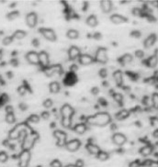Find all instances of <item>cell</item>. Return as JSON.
Segmentation results:
<instances>
[{"mask_svg":"<svg viewBox=\"0 0 158 167\" xmlns=\"http://www.w3.org/2000/svg\"><path fill=\"white\" fill-rule=\"evenodd\" d=\"M38 23V15L35 12H30L26 16V24L30 28H35Z\"/></svg>","mask_w":158,"mask_h":167,"instance_id":"5bb4252c","label":"cell"},{"mask_svg":"<svg viewBox=\"0 0 158 167\" xmlns=\"http://www.w3.org/2000/svg\"><path fill=\"white\" fill-rule=\"evenodd\" d=\"M112 7H113V4L109 0H102V1H100V8L104 13H109L112 10Z\"/></svg>","mask_w":158,"mask_h":167,"instance_id":"7402d4cb","label":"cell"},{"mask_svg":"<svg viewBox=\"0 0 158 167\" xmlns=\"http://www.w3.org/2000/svg\"><path fill=\"white\" fill-rule=\"evenodd\" d=\"M112 76H113V79L117 85V86H122L123 85V74L121 70H116L113 75H112Z\"/></svg>","mask_w":158,"mask_h":167,"instance_id":"ffe728a7","label":"cell"},{"mask_svg":"<svg viewBox=\"0 0 158 167\" xmlns=\"http://www.w3.org/2000/svg\"><path fill=\"white\" fill-rule=\"evenodd\" d=\"M51 167H63V163L61 162V161L55 159L51 162Z\"/></svg>","mask_w":158,"mask_h":167,"instance_id":"ee69618b","label":"cell"},{"mask_svg":"<svg viewBox=\"0 0 158 167\" xmlns=\"http://www.w3.org/2000/svg\"><path fill=\"white\" fill-rule=\"evenodd\" d=\"M5 120L8 124H13L16 122V116L14 113H8L5 116Z\"/></svg>","mask_w":158,"mask_h":167,"instance_id":"d6a6232c","label":"cell"},{"mask_svg":"<svg viewBox=\"0 0 158 167\" xmlns=\"http://www.w3.org/2000/svg\"><path fill=\"white\" fill-rule=\"evenodd\" d=\"M112 98L118 104V105H122L123 102V97L121 93H113L112 94Z\"/></svg>","mask_w":158,"mask_h":167,"instance_id":"1f68e13d","label":"cell"},{"mask_svg":"<svg viewBox=\"0 0 158 167\" xmlns=\"http://www.w3.org/2000/svg\"><path fill=\"white\" fill-rule=\"evenodd\" d=\"M86 24H87V26L91 27V28L97 27L98 24V20L97 16H95V15H90L86 18Z\"/></svg>","mask_w":158,"mask_h":167,"instance_id":"cb8c5ba5","label":"cell"},{"mask_svg":"<svg viewBox=\"0 0 158 167\" xmlns=\"http://www.w3.org/2000/svg\"><path fill=\"white\" fill-rule=\"evenodd\" d=\"M150 167H158V162L157 161H152V163Z\"/></svg>","mask_w":158,"mask_h":167,"instance_id":"6f0895ef","label":"cell"},{"mask_svg":"<svg viewBox=\"0 0 158 167\" xmlns=\"http://www.w3.org/2000/svg\"><path fill=\"white\" fill-rule=\"evenodd\" d=\"M75 165H76V167H83V166H84V161L81 160V159H78V160H76Z\"/></svg>","mask_w":158,"mask_h":167,"instance_id":"816d5d0a","label":"cell"},{"mask_svg":"<svg viewBox=\"0 0 158 167\" xmlns=\"http://www.w3.org/2000/svg\"><path fill=\"white\" fill-rule=\"evenodd\" d=\"M153 151V146H152V145L147 144V145L143 146V147L140 150V153H141L143 156H149V155H151V154H152Z\"/></svg>","mask_w":158,"mask_h":167,"instance_id":"83f0119b","label":"cell"},{"mask_svg":"<svg viewBox=\"0 0 158 167\" xmlns=\"http://www.w3.org/2000/svg\"><path fill=\"white\" fill-rule=\"evenodd\" d=\"M32 45H33L35 48L39 47V46H40V40H39L38 39H34V40H32Z\"/></svg>","mask_w":158,"mask_h":167,"instance_id":"11a10c76","label":"cell"},{"mask_svg":"<svg viewBox=\"0 0 158 167\" xmlns=\"http://www.w3.org/2000/svg\"><path fill=\"white\" fill-rule=\"evenodd\" d=\"M41 117L44 119V120H47V119L50 117V112H48V111H43L41 113Z\"/></svg>","mask_w":158,"mask_h":167,"instance_id":"7dc6e473","label":"cell"},{"mask_svg":"<svg viewBox=\"0 0 158 167\" xmlns=\"http://www.w3.org/2000/svg\"><path fill=\"white\" fill-rule=\"evenodd\" d=\"M66 36H67V38L70 39V40H76L79 37V32L76 30H73L72 29V30H69L68 31H67Z\"/></svg>","mask_w":158,"mask_h":167,"instance_id":"4dcf8cb0","label":"cell"},{"mask_svg":"<svg viewBox=\"0 0 158 167\" xmlns=\"http://www.w3.org/2000/svg\"><path fill=\"white\" fill-rule=\"evenodd\" d=\"M26 60L30 64L39 65V53L34 51H31L26 54Z\"/></svg>","mask_w":158,"mask_h":167,"instance_id":"9a60e30c","label":"cell"},{"mask_svg":"<svg viewBox=\"0 0 158 167\" xmlns=\"http://www.w3.org/2000/svg\"><path fill=\"white\" fill-rule=\"evenodd\" d=\"M156 40H157L156 34H154V33L150 34V35L144 40V41H143V46H144V48H146V49H150V48H152V47L154 45V43L156 42Z\"/></svg>","mask_w":158,"mask_h":167,"instance_id":"d6986e66","label":"cell"},{"mask_svg":"<svg viewBox=\"0 0 158 167\" xmlns=\"http://www.w3.org/2000/svg\"><path fill=\"white\" fill-rule=\"evenodd\" d=\"M77 81H78V78H77L76 74L72 73V72H68V73L65 75L63 83L66 86H73L77 83Z\"/></svg>","mask_w":158,"mask_h":167,"instance_id":"8fae6325","label":"cell"},{"mask_svg":"<svg viewBox=\"0 0 158 167\" xmlns=\"http://www.w3.org/2000/svg\"><path fill=\"white\" fill-rule=\"evenodd\" d=\"M13 37L12 36H8V37H5L4 39H3V40H2V43H3V45H5V46H8V45H9V44H11L12 42H13Z\"/></svg>","mask_w":158,"mask_h":167,"instance_id":"ab89813d","label":"cell"},{"mask_svg":"<svg viewBox=\"0 0 158 167\" xmlns=\"http://www.w3.org/2000/svg\"><path fill=\"white\" fill-rule=\"evenodd\" d=\"M53 105V101L51 98H47L43 101V107L46 108H51Z\"/></svg>","mask_w":158,"mask_h":167,"instance_id":"60d3db41","label":"cell"},{"mask_svg":"<svg viewBox=\"0 0 158 167\" xmlns=\"http://www.w3.org/2000/svg\"><path fill=\"white\" fill-rule=\"evenodd\" d=\"M8 160V154L4 152L0 153V162H5Z\"/></svg>","mask_w":158,"mask_h":167,"instance_id":"bcb514c9","label":"cell"},{"mask_svg":"<svg viewBox=\"0 0 158 167\" xmlns=\"http://www.w3.org/2000/svg\"><path fill=\"white\" fill-rule=\"evenodd\" d=\"M98 75L101 77V78H106L107 75H108V71L106 68H101L99 71H98Z\"/></svg>","mask_w":158,"mask_h":167,"instance_id":"b9f144b4","label":"cell"},{"mask_svg":"<svg viewBox=\"0 0 158 167\" xmlns=\"http://www.w3.org/2000/svg\"><path fill=\"white\" fill-rule=\"evenodd\" d=\"M144 63L146 66H148L149 68H154L158 64V55L157 54L151 55Z\"/></svg>","mask_w":158,"mask_h":167,"instance_id":"603a6c76","label":"cell"},{"mask_svg":"<svg viewBox=\"0 0 158 167\" xmlns=\"http://www.w3.org/2000/svg\"><path fill=\"white\" fill-rule=\"evenodd\" d=\"M12 37H13V39H15V40H23V39L26 37V31H21V30H18V31H16L13 33Z\"/></svg>","mask_w":158,"mask_h":167,"instance_id":"f546056e","label":"cell"},{"mask_svg":"<svg viewBox=\"0 0 158 167\" xmlns=\"http://www.w3.org/2000/svg\"><path fill=\"white\" fill-rule=\"evenodd\" d=\"M39 32L43 36L45 40H47L49 41H55L57 39L56 33L53 30L48 29V28H40L39 29Z\"/></svg>","mask_w":158,"mask_h":167,"instance_id":"9c48e42d","label":"cell"},{"mask_svg":"<svg viewBox=\"0 0 158 167\" xmlns=\"http://www.w3.org/2000/svg\"><path fill=\"white\" fill-rule=\"evenodd\" d=\"M85 150H86L90 154L96 155V156H97V155H98V153L101 151L98 145L94 144V143H92V142L87 143V144L85 145Z\"/></svg>","mask_w":158,"mask_h":167,"instance_id":"44dd1931","label":"cell"},{"mask_svg":"<svg viewBox=\"0 0 158 167\" xmlns=\"http://www.w3.org/2000/svg\"><path fill=\"white\" fill-rule=\"evenodd\" d=\"M3 58V52L2 50H0V60H1Z\"/></svg>","mask_w":158,"mask_h":167,"instance_id":"94428289","label":"cell"},{"mask_svg":"<svg viewBox=\"0 0 158 167\" xmlns=\"http://www.w3.org/2000/svg\"><path fill=\"white\" fill-rule=\"evenodd\" d=\"M86 130H87V126H86V124H85V123H78V124H76V125L74 127L75 132L77 133V134H79V135L84 134V133L86 131Z\"/></svg>","mask_w":158,"mask_h":167,"instance_id":"484cf974","label":"cell"},{"mask_svg":"<svg viewBox=\"0 0 158 167\" xmlns=\"http://www.w3.org/2000/svg\"><path fill=\"white\" fill-rule=\"evenodd\" d=\"M39 65L40 66V68L43 71L50 66L49 54L45 51H41V52L39 53Z\"/></svg>","mask_w":158,"mask_h":167,"instance_id":"30bf717a","label":"cell"},{"mask_svg":"<svg viewBox=\"0 0 158 167\" xmlns=\"http://www.w3.org/2000/svg\"><path fill=\"white\" fill-rule=\"evenodd\" d=\"M130 116V111L127 109H121L119 112H117L116 114V118L118 120H124V119L128 118Z\"/></svg>","mask_w":158,"mask_h":167,"instance_id":"d4e9b609","label":"cell"},{"mask_svg":"<svg viewBox=\"0 0 158 167\" xmlns=\"http://www.w3.org/2000/svg\"><path fill=\"white\" fill-rule=\"evenodd\" d=\"M98 93H99L98 87H93V88H91V94H93L94 95H97Z\"/></svg>","mask_w":158,"mask_h":167,"instance_id":"db71d44e","label":"cell"},{"mask_svg":"<svg viewBox=\"0 0 158 167\" xmlns=\"http://www.w3.org/2000/svg\"><path fill=\"white\" fill-rule=\"evenodd\" d=\"M77 70H78V66L76 63H74V64H72L70 66V71L69 72H72V73H76Z\"/></svg>","mask_w":158,"mask_h":167,"instance_id":"681fc988","label":"cell"},{"mask_svg":"<svg viewBox=\"0 0 158 167\" xmlns=\"http://www.w3.org/2000/svg\"><path fill=\"white\" fill-rule=\"evenodd\" d=\"M80 147H81V141L79 140H77V139H74V140H71L69 141H67L66 144H65L66 150L71 152V153L78 151Z\"/></svg>","mask_w":158,"mask_h":167,"instance_id":"7c38bea8","label":"cell"},{"mask_svg":"<svg viewBox=\"0 0 158 167\" xmlns=\"http://www.w3.org/2000/svg\"><path fill=\"white\" fill-rule=\"evenodd\" d=\"M19 108H20L21 110H25V109H27V106H26L25 104H20V105H19Z\"/></svg>","mask_w":158,"mask_h":167,"instance_id":"680465c9","label":"cell"},{"mask_svg":"<svg viewBox=\"0 0 158 167\" xmlns=\"http://www.w3.org/2000/svg\"><path fill=\"white\" fill-rule=\"evenodd\" d=\"M110 21L113 24H116V25H121V24L126 23L128 21V19L124 16H122V15L113 14V15L110 16Z\"/></svg>","mask_w":158,"mask_h":167,"instance_id":"ac0fdd59","label":"cell"},{"mask_svg":"<svg viewBox=\"0 0 158 167\" xmlns=\"http://www.w3.org/2000/svg\"><path fill=\"white\" fill-rule=\"evenodd\" d=\"M132 14L135 17H143V16H144V13H143V9L138 8H135L132 9Z\"/></svg>","mask_w":158,"mask_h":167,"instance_id":"f35d334b","label":"cell"},{"mask_svg":"<svg viewBox=\"0 0 158 167\" xmlns=\"http://www.w3.org/2000/svg\"><path fill=\"white\" fill-rule=\"evenodd\" d=\"M93 38H94L95 40H99L102 38L101 33H100V32H95L94 35H93Z\"/></svg>","mask_w":158,"mask_h":167,"instance_id":"f5cc1de1","label":"cell"},{"mask_svg":"<svg viewBox=\"0 0 158 167\" xmlns=\"http://www.w3.org/2000/svg\"><path fill=\"white\" fill-rule=\"evenodd\" d=\"M134 55H135V57H137L138 59H143V56H144V53L142 50H137V51H135Z\"/></svg>","mask_w":158,"mask_h":167,"instance_id":"f6af8a7d","label":"cell"},{"mask_svg":"<svg viewBox=\"0 0 158 167\" xmlns=\"http://www.w3.org/2000/svg\"><path fill=\"white\" fill-rule=\"evenodd\" d=\"M18 17H19V12L17 11V10L11 11V12H9V13L7 15V18H8V19H9V20H14V19L18 18Z\"/></svg>","mask_w":158,"mask_h":167,"instance_id":"8d00e7d4","label":"cell"},{"mask_svg":"<svg viewBox=\"0 0 158 167\" xmlns=\"http://www.w3.org/2000/svg\"><path fill=\"white\" fill-rule=\"evenodd\" d=\"M97 158H98L99 161L104 162V161H107V160L109 158V154H108L107 152H105V151H100V152L98 153Z\"/></svg>","mask_w":158,"mask_h":167,"instance_id":"836d02e7","label":"cell"},{"mask_svg":"<svg viewBox=\"0 0 158 167\" xmlns=\"http://www.w3.org/2000/svg\"><path fill=\"white\" fill-rule=\"evenodd\" d=\"M66 167H76L75 164H69V165H67Z\"/></svg>","mask_w":158,"mask_h":167,"instance_id":"6125c7cd","label":"cell"},{"mask_svg":"<svg viewBox=\"0 0 158 167\" xmlns=\"http://www.w3.org/2000/svg\"><path fill=\"white\" fill-rule=\"evenodd\" d=\"M111 122V117L108 112H98L86 117V123L91 126L105 127Z\"/></svg>","mask_w":158,"mask_h":167,"instance_id":"6da1fadb","label":"cell"},{"mask_svg":"<svg viewBox=\"0 0 158 167\" xmlns=\"http://www.w3.org/2000/svg\"><path fill=\"white\" fill-rule=\"evenodd\" d=\"M78 62H79L80 64L86 66V65H89V64H92L95 62V59H94V57L92 55L85 53V54H81L79 56Z\"/></svg>","mask_w":158,"mask_h":167,"instance_id":"2e32d148","label":"cell"},{"mask_svg":"<svg viewBox=\"0 0 158 167\" xmlns=\"http://www.w3.org/2000/svg\"><path fill=\"white\" fill-rule=\"evenodd\" d=\"M126 141H127V137L123 133L117 132L112 135V142H113L115 145L122 146L125 144Z\"/></svg>","mask_w":158,"mask_h":167,"instance_id":"4fadbf2b","label":"cell"},{"mask_svg":"<svg viewBox=\"0 0 158 167\" xmlns=\"http://www.w3.org/2000/svg\"><path fill=\"white\" fill-rule=\"evenodd\" d=\"M49 89H50V92L53 93V94H57L59 93L60 89H61V85L58 82L56 81H53L52 82L50 85H49Z\"/></svg>","mask_w":158,"mask_h":167,"instance_id":"f1b7e54d","label":"cell"},{"mask_svg":"<svg viewBox=\"0 0 158 167\" xmlns=\"http://www.w3.org/2000/svg\"><path fill=\"white\" fill-rule=\"evenodd\" d=\"M5 112H6V114H8V113H14V108H13V107H12V106H6V108H5Z\"/></svg>","mask_w":158,"mask_h":167,"instance_id":"c3c4849f","label":"cell"},{"mask_svg":"<svg viewBox=\"0 0 158 167\" xmlns=\"http://www.w3.org/2000/svg\"><path fill=\"white\" fill-rule=\"evenodd\" d=\"M9 101V98L7 94H2L0 95V108L6 106V104Z\"/></svg>","mask_w":158,"mask_h":167,"instance_id":"d590c367","label":"cell"},{"mask_svg":"<svg viewBox=\"0 0 158 167\" xmlns=\"http://www.w3.org/2000/svg\"><path fill=\"white\" fill-rule=\"evenodd\" d=\"M60 114L62 116L61 124L63 128L69 129L72 125V117L75 114V109L69 104H64L60 110Z\"/></svg>","mask_w":158,"mask_h":167,"instance_id":"7a4b0ae2","label":"cell"},{"mask_svg":"<svg viewBox=\"0 0 158 167\" xmlns=\"http://www.w3.org/2000/svg\"><path fill=\"white\" fill-rule=\"evenodd\" d=\"M40 121V116L37 114H31L28 119H27V123L31 122V123H38Z\"/></svg>","mask_w":158,"mask_h":167,"instance_id":"e575fe53","label":"cell"},{"mask_svg":"<svg viewBox=\"0 0 158 167\" xmlns=\"http://www.w3.org/2000/svg\"><path fill=\"white\" fill-rule=\"evenodd\" d=\"M81 55V51L78 47L76 46H72L70 47V49L68 50V58L71 61H75L79 58Z\"/></svg>","mask_w":158,"mask_h":167,"instance_id":"e0dca14e","label":"cell"},{"mask_svg":"<svg viewBox=\"0 0 158 167\" xmlns=\"http://www.w3.org/2000/svg\"><path fill=\"white\" fill-rule=\"evenodd\" d=\"M132 60H133L132 55H131V54H130V53H126V54L122 55V56L119 59V62H120V63H121V64L125 65V64H129V63H131L132 62Z\"/></svg>","mask_w":158,"mask_h":167,"instance_id":"4316f807","label":"cell"},{"mask_svg":"<svg viewBox=\"0 0 158 167\" xmlns=\"http://www.w3.org/2000/svg\"><path fill=\"white\" fill-rule=\"evenodd\" d=\"M152 105L154 108H158V93H154L152 97Z\"/></svg>","mask_w":158,"mask_h":167,"instance_id":"74e56055","label":"cell"},{"mask_svg":"<svg viewBox=\"0 0 158 167\" xmlns=\"http://www.w3.org/2000/svg\"><path fill=\"white\" fill-rule=\"evenodd\" d=\"M39 140V134L35 131H31V133L27 134V136L24 138L23 141L21 142V148L22 150H27V151H31L35 142Z\"/></svg>","mask_w":158,"mask_h":167,"instance_id":"277c9868","label":"cell"},{"mask_svg":"<svg viewBox=\"0 0 158 167\" xmlns=\"http://www.w3.org/2000/svg\"><path fill=\"white\" fill-rule=\"evenodd\" d=\"M98 104H99L100 106H102V107H107V105H108L106 99H104V98H102L98 99Z\"/></svg>","mask_w":158,"mask_h":167,"instance_id":"f907efd6","label":"cell"},{"mask_svg":"<svg viewBox=\"0 0 158 167\" xmlns=\"http://www.w3.org/2000/svg\"><path fill=\"white\" fill-rule=\"evenodd\" d=\"M141 36H142V33L139 31H132L131 32V37H132L134 39H140Z\"/></svg>","mask_w":158,"mask_h":167,"instance_id":"7bdbcfd3","label":"cell"},{"mask_svg":"<svg viewBox=\"0 0 158 167\" xmlns=\"http://www.w3.org/2000/svg\"><path fill=\"white\" fill-rule=\"evenodd\" d=\"M53 136L57 140V146L58 147H65V144L67 142V134L61 130H55L53 131Z\"/></svg>","mask_w":158,"mask_h":167,"instance_id":"ba28073f","label":"cell"},{"mask_svg":"<svg viewBox=\"0 0 158 167\" xmlns=\"http://www.w3.org/2000/svg\"><path fill=\"white\" fill-rule=\"evenodd\" d=\"M95 61L99 63H107L108 61V51L104 47H99L95 53Z\"/></svg>","mask_w":158,"mask_h":167,"instance_id":"52a82bcc","label":"cell"},{"mask_svg":"<svg viewBox=\"0 0 158 167\" xmlns=\"http://www.w3.org/2000/svg\"><path fill=\"white\" fill-rule=\"evenodd\" d=\"M153 137L154 138H158V129H156L153 132Z\"/></svg>","mask_w":158,"mask_h":167,"instance_id":"91938a15","label":"cell"},{"mask_svg":"<svg viewBox=\"0 0 158 167\" xmlns=\"http://www.w3.org/2000/svg\"><path fill=\"white\" fill-rule=\"evenodd\" d=\"M11 64L13 66H18V61L17 59H13V60H11Z\"/></svg>","mask_w":158,"mask_h":167,"instance_id":"9f6ffc18","label":"cell"},{"mask_svg":"<svg viewBox=\"0 0 158 167\" xmlns=\"http://www.w3.org/2000/svg\"><path fill=\"white\" fill-rule=\"evenodd\" d=\"M31 160V151L22 150L18 155V166L19 167H28Z\"/></svg>","mask_w":158,"mask_h":167,"instance_id":"8992f818","label":"cell"},{"mask_svg":"<svg viewBox=\"0 0 158 167\" xmlns=\"http://www.w3.org/2000/svg\"><path fill=\"white\" fill-rule=\"evenodd\" d=\"M63 73V66L60 63H55L53 65H50L48 68L44 70V74L47 77H52L53 75H62Z\"/></svg>","mask_w":158,"mask_h":167,"instance_id":"5b68a950","label":"cell"},{"mask_svg":"<svg viewBox=\"0 0 158 167\" xmlns=\"http://www.w3.org/2000/svg\"><path fill=\"white\" fill-rule=\"evenodd\" d=\"M22 132H27L28 134L31 132V128L27 122H21L16 125L8 133V137L10 140H18Z\"/></svg>","mask_w":158,"mask_h":167,"instance_id":"3957f363","label":"cell"}]
</instances>
